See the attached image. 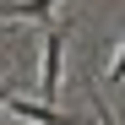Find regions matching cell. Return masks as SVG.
Here are the masks:
<instances>
[{"label":"cell","mask_w":125,"mask_h":125,"mask_svg":"<svg viewBox=\"0 0 125 125\" xmlns=\"http://www.w3.org/2000/svg\"><path fill=\"white\" fill-rule=\"evenodd\" d=\"M60 60H65V27H44V71H38V103L60 93Z\"/></svg>","instance_id":"cell-1"},{"label":"cell","mask_w":125,"mask_h":125,"mask_svg":"<svg viewBox=\"0 0 125 125\" xmlns=\"http://www.w3.org/2000/svg\"><path fill=\"white\" fill-rule=\"evenodd\" d=\"M6 109L16 114V120H27V125H71V114H54L49 103H33V98H6Z\"/></svg>","instance_id":"cell-2"},{"label":"cell","mask_w":125,"mask_h":125,"mask_svg":"<svg viewBox=\"0 0 125 125\" xmlns=\"http://www.w3.org/2000/svg\"><path fill=\"white\" fill-rule=\"evenodd\" d=\"M60 0H16V6L0 11V22H49Z\"/></svg>","instance_id":"cell-3"},{"label":"cell","mask_w":125,"mask_h":125,"mask_svg":"<svg viewBox=\"0 0 125 125\" xmlns=\"http://www.w3.org/2000/svg\"><path fill=\"white\" fill-rule=\"evenodd\" d=\"M109 82H125V49L114 54V65H109Z\"/></svg>","instance_id":"cell-4"},{"label":"cell","mask_w":125,"mask_h":125,"mask_svg":"<svg viewBox=\"0 0 125 125\" xmlns=\"http://www.w3.org/2000/svg\"><path fill=\"white\" fill-rule=\"evenodd\" d=\"M93 109H98V120H103V125H114V114H103V98H93Z\"/></svg>","instance_id":"cell-5"},{"label":"cell","mask_w":125,"mask_h":125,"mask_svg":"<svg viewBox=\"0 0 125 125\" xmlns=\"http://www.w3.org/2000/svg\"><path fill=\"white\" fill-rule=\"evenodd\" d=\"M6 98H11V87H6V82H0V109H6Z\"/></svg>","instance_id":"cell-6"}]
</instances>
